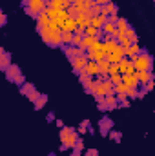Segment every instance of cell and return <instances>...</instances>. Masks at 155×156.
Instances as JSON below:
<instances>
[{"mask_svg":"<svg viewBox=\"0 0 155 156\" xmlns=\"http://www.w3.org/2000/svg\"><path fill=\"white\" fill-rule=\"evenodd\" d=\"M130 89L131 87H128L126 83H119V85H115V94H128Z\"/></svg>","mask_w":155,"mask_h":156,"instance_id":"4316f807","label":"cell"},{"mask_svg":"<svg viewBox=\"0 0 155 156\" xmlns=\"http://www.w3.org/2000/svg\"><path fill=\"white\" fill-rule=\"evenodd\" d=\"M35 91H37V89H35V85H33V83H29V82H26V83L20 87V93H22L26 98H29V96H31Z\"/></svg>","mask_w":155,"mask_h":156,"instance_id":"ffe728a7","label":"cell"},{"mask_svg":"<svg viewBox=\"0 0 155 156\" xmlns=\"http://www.w3.org/2000/svg\"><path fill=\"white\" fill-rule=\"evenodd\" d=\"M110 138H112L113 142L119 144V142H120V138H122V133H120V131H112V133H110Z\"/></svg>","mask_w":155,"mask_h":156,"instance_id":"1f68e13d","label":"cell"},{"mask_svg":"<svg viewBox=\"0 0 155 156\" xmlns=\"http://www.w3.org/2000/svg\"><path fill=\"white\" fill-rule=\"evenodd\" d=\"M11 66H13V62H11V55H9L4 47H0V69L6 73Z\"/></svg>","mask_w":155,"mask_h":156,"instance_id":"9c48e42d","label":"cell"},{"mask_svg":"<svg viewBox=\"0 0 155 156\" xmlns=\"http://www.w3.org/2000/svg\"><path fill=\"white\" fill-rule=\"evenodd\" d=\"M53 120H55V115H53V113H49V115H47V122H53Z\"/></svg>","mask_w":155,"mask_h":156,"instance_id":"60d3db41","label":"cell"},{"mask_svg":"<svg viewBox=\"0 0 155 156\" xmlns=\"http://www.w3.org/2000/svg\"><path fill=\"white\" fill-rule=\"evenodd\" d=\"M102 13H106L108 16L117 15V5L113 4V2H110V4H106V5H102Z\"/></svg>","mask_w":155,"mask_h":156,"instance_id":"7402d4cb","label":"cell"},{"mask_svg":"<svg viewBox=\"0 0 155 156\" xmlns=\"http://www.w3.org/2000/svg\"><path fill=\"white\" fill-rule=\"evenodd\" d=\"M112 129H113V120L110 116H102V120L99 122V131H100V134H102V136H108V134L112 133Z\"/></svg>","mask_w":155,"mask_h":156,"instance_id":"ba28073f","label":"cell"},{"mask_svg":"<svg viewBox=\"0 0 155 156\" xmlns=\"http://www.w3.org/2000/svg\"><path fill=\"white\" fill-rule=\"evenodd\" d=\"M131 62H133L135 71H152V67H153V58H152V55H148L146 51H142L141 55L133 56Z\"/></svg>","mask_w":155,"mask_h":156,"instance_id":"3957f363","label":"cell"},{"mask_svg":"<svg viewBox=\"0 0 155 156\" xmlns=\"http://www.w3.org/2000/svg\"><path fill=\"white\" fill-rule=\"evenodd\" d=\"M70 2H71V4H75V2H77V0H70Z\"/></svg>","mask_w":155,"mask_h":156,"instance_id":"b9f144b4","label":"cell"},{"mask_svg":"<svg viewBox=\"0 0 155 156\" xmlns=\"http://www.w3.org/2000/svg\"><path fill=\"white\" fill-rule=\"evenodd\" d=\"M100 13H102V5H99V4H95V5L91 7V18H93V16H99Z\"/></svg>","mask_w":155,"mask_h":156,"instance_id":"4dcf8cb0","label":"cell"},{"mask_svg":"<svg viewBox=\"0 0 155 156\" xmlns=\"http://www.w3.org/2000/svg\"><path fill=\"white\" fill-rule=\"evenodd\" d=\"M100 85H102V80H100V78H97V80H93V82H91V85H89V89H88L86 93H91L93 96H95V94H100Z\"/></svg>","mask_w":155,"mask_h":156,"instance_id":"d6986e66","label":"cell"},{"mask_svg":"<svg viewBox=\"0 0 155 156\" xmlns=\"http://www.w3.org/2000/svg\"><path fill=\"white\" fill-rule=\"evenodd\" d=\"M6 24H7V16H6V13H2V15H0V26L4 27Z\"/></svg>","mask_w":155,"mask_h":156,"instance_id":"f35d334b","label":"cell"},{"mask_svg":"<svg viewBox=\"0 0 155 156\" xmlns=\"http://www.w3.org/2000/svg\"><path fill=\"white\" fill-rule=\"evenodd\" d=\"M104 104H106L108 111H112V109H119V100H117L115 94H110V96H106V98H104Z\"/></svg>","mask_w":155,"mask_h":156,"instance_id":"ac0fdd59","label":"cell"},{"mask_svg":"<svg viewBox=\"0 0 155 156\" xmlns=\"http://www.w3.org/2000/svg\"><path fill=\"white\" fill-rule=\"evenodd\" d=\"M84 73H88L89 76H99L100 75V67H99V62H93V60H89V64H88V67H86V71Z\"/></svg>","mask_w":155,"mask_h":156,"instance_id":"4fadbf2b","label":"cell"},{"mask_svg":"<svg viewBox=\"0 0 155 156\" xmlns=\"http://www.w3.org/2000/svg\"><path fill=\"white\" fill-rule=\"evenodd\" d=\"M110 80L113 82V85H119V83H122V75L119 73V75H113V76H110Z\"/></svg>","mask_w":155,"mask_h":156,"instance_id":"836d02e7","label":"cell"},{"mask_svg":"<svg viewBox=\"0 0 155 156\" xmlns=\"http://www.w3.org/2000/svg\"><path fill=\"white\" fill-rule=\"evenodd\" d=\"M88 64H89V58H88V55H80V56H77V58L71 62L73 73H75V75L84 73V71H86V67H88Z\"/></svg>","mask_w":155,"mask_h":156,"instance_id":"8992f818","label":"cell"},{"mask_svg":"<svg viewBox=\"0 0 155 156\" xmlns=\"http://www.w3.org/2000/svg\"><path fill=\"white\" fill-rule=\"evenodd\" d=\"M77 27H78V24H77V20L75 18H68L64 24H62V31H70V33H75L77 31Z\"/></svg>","mask_w":155,"mask_h":156,"instance_id":"9a60e30c","label":"cell"},{"mask_svg":"<svg viewBox=\"0 0 155 156\" xmlns=\"http://www.w3.org/2000/svg\"><path fill=\"white\" fill-rule=\"evenodd\" d=\"M22 5H24V11H26L31 18H35V20L47 9L46 0H22Z\"/></svg>","mask_w":155,"mask_h":156,"instance_id":"7a4b0ae2","label":"cell"},{"mask_svg":"<svg viewBox=\"0 0 155 156\" xmlns=\"http://www.w3.org/2000/svg\"><path fill=\"white\" fill-rule=\"evenodd\" d=\"M59 136H60L62 145H66L68 149H73L75 142L80 138V136H78V131H77V129H73V127H62Z\"/></svg>","mask_w":155,"mask_h":156,"instance_id":"277c9868","label":"cell"},{"mask_svg":"<svg viewBox=\"0 0 155 156\" xmlns=\"http://www.w3.org/2000/svg\"><path fill=\"white\" fill-rule=\"evenodd\" d=\"M78 134H82V136H84V134H86V131H89V133H91V131H93V129H91V125H89V122H88V120H84V122H82V123H80V125H78Z\"/></svg>","mask_w":155,"mask_h":156,"instance_id":"484cf974","label":"cell"},{"mask_svg":"<svg viewBox=\"0 0 155 156\" xmlns=\"http://www.w3.org/2000/svg\"><path fill=\"white\" fill-rule=\"evenodd\" d=\"M44 44H47L49 47H62V29H53V27H46L39 31Z\"/></svg>","mask_w":155,"mask_h":156,"instance_id":"6da1fadb","label":"cell"},{"mask_svg":"<svg viewBox=\"0 0 155 156\" xmlns=\"http://www.w3.org/2000/svg\"><path fill=\"white\" fill-rule=\"evenodd\" d=\"M153 87H155V82L152 80V82H148V83L144 85V91H146V93H150V91H153Z\"/></svg>","mask_w":155,"mask_h":156,"instance_id":"74e56055","label":"cell"},{"mask_svg":"<svg viewBox=\"0 0 155 156\" xmlns=\"http://www.w3.org/2000/svg\"><path fill=\"white\" fill-rule=\"evenodd\" d=\"M62 51H64V55H66V58L70 60V62H73L77 56L80 55H86V51L82 49V47H75V45H64V47H60Z\"/></svg>","mask_w":155,"mask_h":156,"instance_id":"52a82bcc","label":"cell"},{"mask_svg":"<svg viewBox=\"0 0 155 156\" xmlns=\"http://www.w3.org/2000/svg\"><path fill=\"white\" fill-rule=\"evenodd\" d=\"M84 156H99V151L93 149V147H91V149H86V151H84Z\"/></svg>","mask_w":155,"mask_h":156,"instance_id":"8d00e7d4","label":"cell"},{"mask_svg":"<svg viewBox=\"0 0 155 156\" xmlns=\"http://www.w3.org/2000/svg\"><path fill=\"white\" fill-rule=\"evenodd\" d=\"M124 49H126V58H133V56H137V55L142 53V49L139 47V44H131L130 47H124Z\"/></svg>","mask_w":155,"mask_h":156,"instance_id":"2e32d148","label":"cell"},{"mask_svg":"<svg viewBox=\"0 0 155 156\" xmlns=\"http://www.w3.org/2000/svg\"><path fill=\"white\" fill-rule=\"evenodd\" d=\"M4 75H6V78H7V82H11V83H17V85H20V87L26 83V78H24L22 71H20V67H18L17 64H13Z\"/></svg>","mask_w":155,"mask_h":156,"instance_id":"5b68a950","label":"cell"},{"mask_svg":"<svg viewBox=\"0 0 155 156\" xmlns=\"http://www.w3.org/2000/svg\"><path fill=\"white\" fill-rule=\"evenodd\" d=\"M122 83H126L131 89H137V85H141L139 80H137V73H133V75H122Z\"/></svg>","mask_w":155,"mask_h":156,"instance_id":"8fae6325","label":"cell"},{"mask_svg":"<svg viewBox=\"0 0 155 156\" xmlns=\"http://www.w3.org/2000/svg\"><path fill=\"white\" fill-rule=\"evenodd\" d=\"M82 40H84V35H78V33H73V44L75 47H80L82 45Z\"/></svg>","mask_w":155,"mask_h":156,"instance_id":"f546056e","label":"cell"},{"mask_svg":"<svg viewBox=\"0 0 155 156\" xmlns=\"http://www.w3.org/2000/svg\"><path fill=\"white\" fill-rule=\"evenodd\" d=\"M49 24H51V18H49V16L46 15V11H44L39 18H37V29H39V31H42V29H46Z\"/></svg>","mask_w":155,"mask_h":156,"instance_id":"5bb4252c","label":"cell"},{"mask_svg":"<svg viewBox=\"0 0 155 156\" xmlns=\"http://www.w3.org/2000/svg\"><path fill=\"white\" fill-rule=\"evenodd\" d=\"M55 123H57V127H60V129H62V127H66V125H64V122H62V120H59V118L55 120Z\"/></svg>","mask_w":155,"mask_h":156,"instance_id":"ab89813d","label":"cell"},{"mask_svg":"<svg viewBox=\"0 0 155 156\" xmlns=\"http://www.w3.org/2000/svg\"><path fill=\"white\" fill-rule=\"evenodd\" d=\"M100 94L104 96H110V94H115V85L113 82L108 78V80H102V85H100Z\"/></svg>","mask_w":155,"mask_h":156,"instance_id":"30bf717a","label":"cell"},{"mask_svg":"<svg viewBox=\"0 0 155 156\" xmlns=\"http://www.w3.org/2000/svg\"><path fill=\"white\" fill-rule=\"evenodd\" d=\"M99 40L100 38H95V37H88V35H84V40H82V45H80V47H82L84 51H88V49H91Z\"/></svg>","mask_w":155,"mask_h":156,"instance_id":"e0dca14e","label":"cell"},{"mask_svg":"<svg viewBox=\"0 0 155 156\" xmlns=\"http://www.w3.org/2000/svg\"><path fill=\"white\" fill-rule=\"evenodd\" d=\"M130 29V24H128V20L126 18H119V22H117V31H120V33H126Z\"/></svg>","mask_w":155,"mask_h":156,"instance_id":"603a6c76","label":"cell"},{"mask_svg":"<svg viewBox=\"0 0 155 156\" xmlns=\"http://www.w3.org/2000/svg\"><path fill=\"white\" fill-rule=\"evenodd\" d=\"M46 104H47V94H40L39 100H37V102L33 104V105H35V111H40V109H42V107H44Z\"/></svg>","mask_w":155,"mask_h":156,"instance_id":"d4e9b609","label":"cell"},{"mask_svg":"<svg viewBox=\"0 0 155 156\" xmlns=\"http://www.w3.org/2000/svg\"><path fill=\"white\" fill-rule=\"evenodd\" d=\"M73 151H80V153H82V151H86V149H84V140H82V138H78L77 142H75Z\"/></svg>","mask_w":155,"mask_h":156,"instance_id":"d6a6232c","label":"cell"},{"mask_svg":"<svg viewBox=\"0 0 155 156\" xmlns=\"http://www.w3.org/2000/svg\"><path fill=\"white\" fill-rule=\"evenodd\" d=\"M46 15L51 18V20H57L59 18V9H53V7H47L46 9Z\"/></svg>","mask_w":155,"mask_h":156,"instance_id":"f1b7e54d","label":"cell"},{"mask_svg":"<svg viewBox=\"0 0 155 156\" xmlns=\"http://www.w3.org/2000/svg\"><path fill=\"white\" fill-rule=\"evenodd\" d=\"M78 80H80V83L84 85V89L88 91L89 85H91V82H93V76H89L88 73H80V75H78Z\"/></svg>","mask_w":155,"mask_h":156,"instance_id":"44dd1931","label":"cell"},{"mask_svg":"<svg viewBox=\"0 0 155 156\" xmlns=\"http://www.w3.org/2000/svg\"><path fill=\"white\" fill-rule=\"evenodd\" d=\"M120 71H119V64H112V67H110V76H113V75H119Z\"/></svg>","mask_w":155,"mask_h":156,"instance_id":"d590c367","label":"cell"},{"mask_svg":"<svg viewBox=\"0 0 155 156\" xmlns=\"http://www.w3.org/2000/svg\"><path fill=\"white\" fill-rule=\"evenodd\" d=\"M153 73L152 71H137V80H139V83L141 85H146L148 82H152L153 80Z\"/></svg>","mask_w":155,"mask_h":156,"instance_id":"7c38bea8","label":"cell"},{"mask_svg":"<svg viewBox=\"0 0 155 156\" xmlns=\"http://www.w3.org/2000/svg\"><path fill=\"white\" fill-rule=\"evenodd\" d=\"M71 44H73V33L62 31V47L64 45H71Z\"/></svg>","mask_w":155,"mask_h":156,"instance_id":"cb8c5ba5","label":"cell"},{"mask_svg":"<svg viewBox=\"0 0 155 156\" xmlns=\"http://www.w3.org/2000/svg\"><path fill=\"white\" fill-rule=\"evenodd\" d=\"M126 35H128V38H130V42H131V44H137V42H139V37L135 35V31H133V27H130V29L126 31Z\"/></svg>","mask_w":155,"mask_h":156,"instance_id":"83f0119b","label":"cell"},{"mask_svg":"<svg viewBox=\"0 0 155 156\" xmlns=\"http://www.w3.org/2000/svg\"><path fill=\"white\" fill-rule=\"evenodd\" d=\"M49 156H57V154H49Z\"/></svg>","mask_w":155,"mask_h":156,"instance_id":"7bdbcfd3","label":"cell"},{"mask_svg":"<svg viewBox=\"0 0 155 156\" xmlns=\"http://www.w3.org/2000/svg\"><path fill=\"white\" fill-rule=\"evenodd\" d=\"M131 105V102H130V98H126V100H122V102H119V109H128Z\"/></svg>","mask_w":155,"mask_h":156,"instance_id":"e575fe53","label":"cell"}]
</instances>
